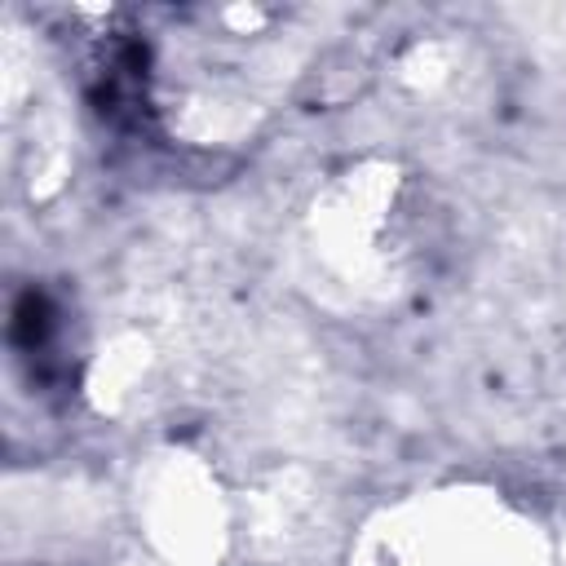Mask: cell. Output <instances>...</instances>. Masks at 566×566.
<instances>
[{"mask_svg": "<svg viewBox=\"0 0 566 566\" xmlns=\"http://www.w3.org/2000/svg\"><path fill=\"white\" fill-rule=\"evenodd\" d=\"M88 97L115 128L142 133L150 128L155 97H150V49L137 31H115L97 44L88 71Z\"/></svg>", "mask_w": 566, "mask_h": 566, "instance_id": "obj_1", "label": "cell"}, {"mask_svg": "<svg viewBox=\"0 0 566 566\" xmlns=\"http://www.w3.org/2000/svg\"><path fill=\"white\" fill-rule=\"evenodd\" d=\"M9 345L35 363L40 376H49L57 363V349H62V310L57 301L44 292V287H27L18 292L13 310H9Z\"/></svg>", "mask_w": 566, "mask_h": 566, "instance_id": "obj_2", "label": "cell"}]
</instances>
